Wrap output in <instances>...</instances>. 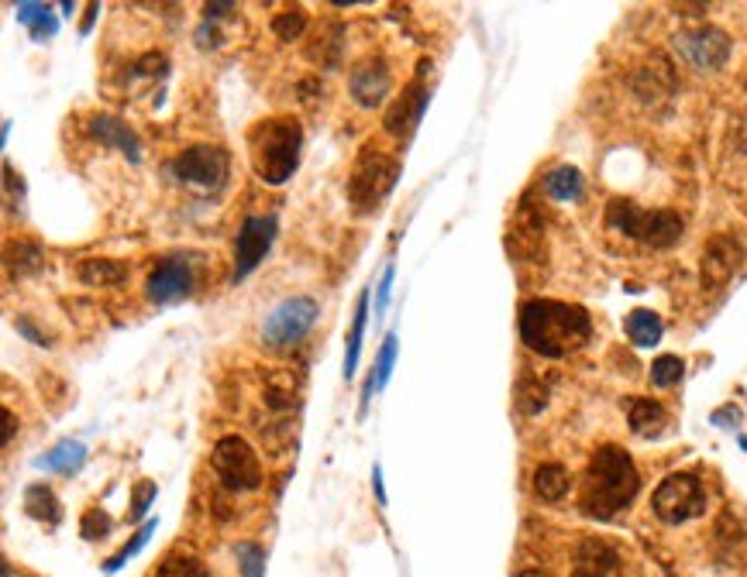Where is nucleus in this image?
<instances>
[{
	"instance_id": "f257e3e1",
	"label": "nucleus",
	"mask_w": 747,
	"mask_h": 577,
	"mask_svg": "<svg viewBox=\"0 0 747 577\" xmlns=\"http://www.w3.org/2000/svg\"><path fill=\"white\" fill-rule=\"evenodd\" d=\"M593 337L590 313L575 303L558 299H530L521 306V341L541 357H569L572 351L586 348Z\"/></svg>"
},
{
	"instance_id": "f03ea898",
	"label": "nucleus",
	"mask_w": 747,
	"mask_h": 577,
	"mask_svg": "<svg viewBox=\"0 0 747 577\" xmlns=\"http://www.w3.org/2000/svg\"><path fill=\"white\" fill-rule=\"evenodd\" d=\"M641 492V474L623 447L606 444L590 457L586 478H582L579 509L593 519H614L630 509V502Z\"/></svg>"
},
{
	"instance_id": "7ed1b4c3",
	"label": "nucleus",
	"mask_w": 747,
	"mask_h": 577,
	"mask_svg": "<svg viewBox=\"0 0 747 577\" xmlns=\"http://www.w3.org/2000/svg\"><path fill=\"white\" fill-rule=\"evenodd\" d=\"M303 131L293 117H266L248 131V158L255 176L269 186H283L300 165Z\"/></svg>"
},
{
	"instance_id": "20e7f679",
	"label": "nucleus",
	"mask_w": 747,
	"mask_h": 577,
	"mask_svg": "<svg viewBox=\"0 0 747 577\" xmlns=\"http://www.w3.org/2000/svg\"><path fill=\"white\" fill-rule=\"evenodd\" d=\"M606 224L655 251L675 248L686 231V221L675 210H644L630 200H610V207H606Z\"/></svg>"
},
{
	"instance_id": "39448f33",
	"label": "nucleus",
	"mask_w": 747,
	"mask_h": 577,
	"mask_svg": "<svg viewBox=\"0 0 747 577\" xmlns=\"http://www.w3.org/2000/svg\"><path fill=\"white\" fill-rule=\"evenodd\" d=\"M396 179H400V158L376 144H365L348 176V203L359 213H372L393 192Z\"/></svg>"
},
{
	"instance_id": "423d86ee",
	"label": "nucleus",
	"mask_w": 747,
	"mask_h": 577,
	"mask_svg": "<svg viewBox=\"0 0 747 577\" xmlns=\"http://www.w3.org/2000/svg\"><path fill=\"white\" fill-rule=\"evenodd\" d=\"M651 513H655L665 526H682L696 516L707 513V488L696 474H668L662 485L651 495Z\"/></svg>"
},
{
	"instance_id": "0eeeda50",
	"label": "nucleus",
	"mask_w": 747,
	"mask_h": 577,
	"mask_svg": "<svg viewBox=\"0 0 747 577\" xmlns=\"http://www.w3.org/2000/svg\"><path fill=\"white\" fill-rule=\"evenodd\" d=\"M317 317H320L317 299H311V296L283 299L262 323V344L272 348V351H287V348L300 344L303 337L314 330Z\"/></svg>"
},
{
	"instance_id": "6e6552de",
	"label": "nucleus",
	"mask_w": 747,
	"mask_h": 577,
	"mask_svg": "<svg viewBox=\"0 0 747 577\" xmlns=\"http://www.w3.org/2000/svg\"><path fill=\"white\" fill-rule=\"evenodd\" d=\"M214 474L227 492H255L262 485V464L255 450L242 437H221L214 454H210Z\"/></svg>"
},
{
	"instance_id": "1a4fd4ad",
	"label": "nucleus",
	"mask_w": 747,
	"mask_h": 577,
	"mask_svg": "<svg viewBox=\"0 0 747 577\" xmlns=\"http://www.w3.org/2000/svg\"><path fill=\"white\" fill-rule=\"evenodd\" d=\"M227 168H231V158H227L224 149H218V144H194V149H186L183 155H176L173 176L183 186L214 192V189H221L227 182Z\"/></svg>"
},
{
	"instance_id": "9d476101",
	"label": "nucleus",
	"mask_w": 747,
	"mask_h": 577,
	"mask_svg": "<svg viewBox=\"0 0 747 577\" xmlns=\"http://www.w3.org/2000/svg\"><path fill=\"white\" fill-rule=\"evenodd\" d=\"M675 52H679L696 72H716L731 59V35L713 28V24H699V28H686L672 38Z\"/></svg>"
},
{
	"instance_id": "9b49d317",
	"label": "nucleus",
	"mask_w": 747,
	"mask_h": 577,
	"mask_svg": "<svg viewBox=\"0 0 747 577\" xmlns=\"http://www.w3.org/2000/svg\"><path fill=\"white\" fill-rule=\"evenodd\" d=\"M276 227L279 221L269 216H245L238 237H235V282L248 279L255 269H259V261L269 255L272 240H276Z\"/></svg>"
},
{
	"instance_id": "f8f14e48",
	"label": "nucleus",
	"mask_w": 747,
	"mask_h": 577,
	"mask_svg": "<svg viewBox=\"0 0 747 577\" xmlns=\"http://www.w3.org/2000/svg\"><path fill=\"white\" fill-rule=\"evenodd\" d=\"M428 101H431V93H428V86H424V72H420V76L393 101V107L386 110L383 128H386L393 138H410L413 128H420V120H424Z\"/></svg>"
},
{
	"instance_id": "ddd939ff",
	"label": "nucleus",
	"mask_w": 747,
	"mask_h": 577,
	"mask_svg": "<svg viewBox=\"0 0 747 577\" xmlns=\"http://www.w3.org/2000/svg\"><path fill=\"white\" fill-rule=\"evenodd\" d=\"M145 293L155 306H173L183 303L194 293V269L186 261H162L159 269L149 275Z\"/></svg>"
},
{
	"instance_id": "4468645a",
	"label": "nucleus",
	"mask_w": 747,
	"mask_h": 577,
	"mask_svg": "<svg viewBox=\"0 0 747 577\" xmlns=\"http://www.w3.org/2000/svg\"><path fill=\"white\" fill-rule=\"evenodd\" d=\"M744 261V248L740 240H734L731 234L713 237L707 251H703V288H720L734 279V272L740 269Z\"/></svg>"
},
{
	"instance_id": "2eb2a0df",
	"label": "nucleus",
	"mask_w": 747,
	"mask_h": 577,
	"mask_svg": "<svg viewBox=\"0 0 747 577\" xmlns=\"http://www.w3.org/2000/svg\"><path fill=\"white\" fill-rule=\"evenodd\" d=\"M348 90H352V96L362 104V107H380L386 104V96L393 90V76H389V66L376 56L362 59L355 69H352V80H348Z\"/></svg>"
},
{
	"instance_id": "dca6fc26",
	"label": "nucleus",
	"mask_w": 747,
	"mask_h": 577,
	"mask_svg": "<svg viewBox=\"0 0 747 577\" xmlns=\"http://www.w3.org/2000/svg\"><path fill=\"white\" fill-rule=\"evenodd\" d=\"M572 577H623V561L606 540L586 537L575 550Z\"/></svg>"
},
{
	"instance_id": "f3484780",
	"label": "nucleus",
	"mask_w": 747,
	"mask_h": 577,
	"mask_svg": "<svg viewBox=\"0 0 747 577\" xmlns=\"http://www.w3.org/2000/svg\"><path fill=\"white\" fill-rule=\"evenodd\" d=\"M90 134L101 144H107V149H118L131 162H142V141H138V134L125 125V120L110 117V114H97L90 120Z\"/></svg>"
},
{
	"instance_id": "a211bd4d",
	"label": "nucleus",
	"mask_w": 747,
	"mask_h": 577,
	"mask_svg": "<svg viewBox=\"0 0 747 577\" xmlns=\"http://www.w3.org/2000/svg\"><path fill=\"white\" fill-rule=\"evenodd\" d=\"M623 409H627V423L638 437H647V440L662 437L668 426V413L651 399H623Z\"/></svg>"
},
{
	"instance_id": "6ab92c4d",
	"label": "nucleus",
	"mask_w": 747,
	"mask_h": 577,
	"mask_svg": "<svg viewBox=\"0 0 747 577\" xmlns=\"http://www.w3.org/2000/svg\"><path fill=\"white\" fill-rule=\"evenodd\" d=\"M86 464V447L83 440H59L52 450L42 454L38 468L52 471V474H77Z\"/></svg>"
},
{
	"instance_id": "aec40b11",
	"label": "nucleus",
	"mask_w": 747,
	"mask_h": 577,
	"mask_svg": "<svg viewBox=\"0 0 747 577\" xmlns=\"http://www.w3.org/2000/svg\"><path fill=\"white\" fill-rule=\"evenodd\" d=\"M623 330L630 337V344L641 348V351L658 348L662 333H665L662 317H658V313H651V309H634V313H630V317L623 320Z\"/></svg>"
},
{
	"instance_id": "412c9836",
	"label": "nucleus",
	"mask_w": 747,
	"mask_h": 577,
	"mask_svg": "<svg viewBox=\"0 0 747 577\" xmlns=\"http://www.w3.org/2000/svg\"><path fill=\"white\" fill-rule=\"evenodd\" d=\"M582 189H586V182H582V173L575 165H558L551 168V173L545 176V192L551 200L558 203H575L582 200Z\"/></svg>"
},
{
	"instance_id": "4be33fe9",
	"label": "nucleus",
	"mask_w": 747,
	"mask_h": 577,
	"mask_svg": "<svg viewBox=\"0 0 747 577\" xmlns=\"http://www.w3.org/2000/svg\"><path fill=\"white\" fill-rule=\"evenodd\" d=\"M25 513L35 519V522H45V526H59L62 519V505L56 498V492L49 485H28L25 488Z\"/></svg>"
},
{
	"instance_id": "5701e85b",
	"label": "nucleus",
	"mask_w": 747,
	"mask_h": 577,
	"mask_svg": "<svg viewBox=\"0 0 747 577\" xmlns=\"http://www.w3.org/2000/svg\"><path fill=\"white\" fill-rule=\"evenodd\" d=\"M572 488V478L562 464H541L534 471V495L541 502H562Z\"/></svg>"
},
{
	"instance_id": "b1692460",
	"label": "nucleus",
	"mask_w": 747,
	"mask_h": 577,
	"mask_svg": "<svg viewBox=\"0 0 747 577\" xmlns=\"http://www.w3.org/2000/svg\"><path fill=\"white\" fill-rule=\"evenodd\" d=\"M14 14L28 28L32 42H45V38H52L59 32V17L52 14L49 4H17Z\"/></svg>"
},
{
	"instance_id": "393cba45",
	"label": "nucleus",
	"mask_w": 747,
	"mask_h": 577,
	"mask_svg": "<svg viewBox=\"0 0 747 577\" xmlns=\"http://www.w3.org/2000/svg\"><path fill=\"white\" fill-rule=\"evenodd\" d=\"M80 279L86 285H121L128 279V264L110 258H86L80 261Z\"/></svg>"
},
{
	"instance_id": "a878e982",
	"label": "nucleus",
	"mask_w": 747,
	"mask_h": 577,
	"mask_svg": "<svg viewBox=\"0 0 747 577\" xmlns=\"http://www.w3.org/2000/svg\"><path fill=\"white\" fill-rule=\"evenodd\" d=\"M365 320H369V288L359 296V306H355L352 337H348V351H345V381H352V378H355L359 354H362V337H365Z\"/></svg>"
},
{
	"instance_id": "bb28decb",
	"label": "nucleus",
	"mask_w": 747,
	"mask_h": 577,
	"mask_svg": "<svg viewBox=\"0 0 747 577\" xmlns=\"http://www.w3.org/2000/svg\"><path fill=\"white\" fill-rule=\"evenodd\" d=\"M155 577H210V570L203 567V561L194 557V553L176 550V553H170V557L159 564Z\"/></svg>"
},
{
	"instance_id": "cd10ccee",
	"label": "nucleus",
	"mask_w": 747,
	"mask_h": 577,
	"mask_svg": "<svg viewBox=\"0 0 747 577\" xmlns=\"http://www.w3.org/2000/svg\"><path fill=\"white\" fill-rule=\"evenodd\" d=\"M686 375V365H682V357H675V354H662L655 357V365H651V385L655 389H672V385H679Z\"/></svg>"
},
{
	"instance_id": "c85d7f7f",
	"label": "nucleus",
	"mask_w": 747,
	"mask_h": 577,
	"mask_svg": "<svg viewBox=\"0 0 747 577\" xmlns=\"http://www.w3.org/2000/svg\"><path fill=\"white\" fill-rule=\"evenodd\" d=\"M152 533H155V519H149V522H145L142 529H138V533L131 537V543H125V546H121V550H118V553H114V557H110V561L104 564V570H107V574H114V570H121V567H125V564H128V561L135 557V553H138V550H145V543H149V537H152Z\"/></svg>"
},
{
	"instance_id": "c756f323",
	"label": "nucleus",
	"mask_w": 747,
	"mask_h": 577,
	"mask_svg": "<svg viewBox=\"0 0 747 577\" xmlns=\"http://www.w3.org/2000/svg\"><path fill=\"white\" fill-rule=\"evenodd\" d=\"M393 361H396V333H386V341L380 348V357H376V365H372V389L383 392L386 389V381H389V372H393Z\"/></svg>"
},
{
	"instance_id": "7c9ffc66",
	"label": "nucleus",
	"mask_w": 747,
	"mask_h": 577,
	"mask_svg": "<svg viewBox=\"0 0 747 577\" xmlns=\"http://www.w3.org/2000/svg\"><path fill=\"white\" fill-rule=\"evenodd\" d=\"M303 28H307V14H303L300 8L296 11H287V14H279L272 17V32L283 38V42H293L303 35Z\"/></svg>"
},
{
	"instance_id": "2f4dec72",
	"label": "nucleus",
	"mask_w": 747,
	"mask_h": 577,
	"mask_svg": "<svg viewBox=\"0 0 747 577\" xmlns=\"http://www.w3.org/2000/svg\"><path fill=\"white\" fill-rule=\"evenodd\" d=\"M238 567L245 577H262L266 574V550L259 543H242L238 546Z\"/></svg>"
},
{
	"instance_id": "473e14b6",
	"label": "nucleus",
	"mask_w": 747,
	"mask_h": 577,
	"mask_svg": "<svg viewBox=\"0 0 747 577\" xmlns=\"http://www.w3.org/2000/svg\"><path fill=\"white\" fill-rule=\"evenodd\" d=\"M517 399H521V409L524 413H538V409H545L548 402V389H541V385H534V378H524L517 385Z\"/></svg>"
},
{
	"instance_id": "72a5a7b5",
	"label": "nucleus",
	"mask_w": 747,
	"mask_h": 577,
	"mask_svg": "<svg viewBox=\"0 0 747 577\" xmlns=\"http://www.w3.org/2000/svg\"><path fill=\"white\" fill-rule=\"evenodd\" d=\"M80 533H83V540H101V537H107V533H110V519H107L101 509H90V513H83V526H80Z\"/></svg>"
},
{
	"instance_id": "f704fd0d",
	"label": "nucleus",
	"mask_w": 747,
	"mask_h": 577,
	"mask_svg": "<svg viewBox=\"0 0 747 577\" xmlns=\"http://www.w3.org/2000/svg\"><path fill=\"white\" fill-rule=\"evenodd\" d=\"M152 498H155V481H138V492H135V502H131V519H142L149 513Z\"/></svg>"
},
{
	"instance_id": "c9c22d12",
	"label": "nucleus",
	"mask_w": 747,
	"mask_h": 577,
	"mask_svg": "<svg viewBox=\"0 0 747 577\" xmlns=\"http://www.w3.org/2000/svg\"><path fill=\"white\" fill-rule=\"evenodd\" d=\"M393 264H386V272H383V282H380V293H376V317H383L386 306H389V288H393Z\"/></svg>"
},
{
	"instance_id": "e433bc0d",
	"label": "nucleus",
	"mask_w": 747,
	"mask_h": 577,
	"mask_svg": "<svg viewBox=\"0 0 747 577\" xmlns=\"http://www.w3.org/2000/svg\"><path fill=\"white\" fill-rule=\"evenodd\" d=\"M372 492H376L380 505H386V502H389V498H386V488H383V468H380V464L372 468Z\"/></svg>"
},
{
	"instance_id": "4c0bfd02",
	"label": "nucleus",
	"mask_w": 747,
	"mask_h": 577,
	"mask_svg": "<svg viewBox=\"0 0 747 577\" xmlns=\"http://www.w3.org/2000/svg\"><path fill=\"white\" fill-rule=\"evenodd\" d=\"M17 330H21V333H25V337H28V341L42 344V348H45V344H49V341H45V337H42V333H38V330H35L32 323H28V320H17Z\"/></svg>"
},
{
	"instance_id": "58836bf2",
	"label": "nucleus",
	"mask_w": 747,
	"mask_h": 577,
	"mask_svg": "<svg viewBox=\"0 0 747 577\" xmlns=\"http://www.w3.org/2000/svg\"><path fill=\"white\" fill-rule=\"evenodd\" d=\"M737 409H723V413H713V423H737Z\"/></svg>"
},
{
	"instance_id": "ea45409f",
	"label": "nucleus",
	"mask_w": 747,
	"mask_h": 577,
	"mask_svg": "<svg viewBox=\"0 0 747 577\" xmlns=\"http://www.w3.org/2000/svg\"><path fill=\"white\" fill-rule=\"evenodd\" d=\"M97 14H101V4H90V8H86V21H83V35H86V32L93 28V17H97Z\"/></svg>"
},
{
	"instance_id": "a19ab883",
	"label": "nucleus",
	"mask_w": 747,
	"mask_h": 577,
	"mask_svg": "<svg viewBox=\"0 0 747 577\" xmlns=\"http://www.w3.org/2000/svg\"><path fill=\"white\" fill-rule=\"evenodd\" d=\"M0 577H32L28 570H21V567H14V564H8L4 561V570H0Z\"/></svg>"
},
{
	"instance_id": "79ce46f5",
	"label": "nucleus",
	"mask_w": 747,
	"mask_h": 577,
	"mask_svg": "<svg viewBox=\"0 0 747 577\" xmlns=\"http://www.w3.org/2000/svg\"><path fill=\"white\" fill-rule=\"evenodd\" d=\"M4 423H8V429H4V444H11V437H14V416H11V409H4Z\"/></svg>"
},
{
	"instance_id": "37998d69",
	"label": "nucleus",
	"mask_w": 747,
	"mask_h": 577,
	"mask_svg": "<svg viewBox=\"0 0 747 577\" xmlns=\"http://www.w3.org/2000/svg\"><path fill=\"white\" fill-rule=\"evenodd\" d=\"M517 577H548V574H545V570H534V567H530V570H521Z\"/></svg>"
},
{
	"instance_id": "c03bdc74",
	"label": "nucleus",
	"mask_w": 747,
	"mask_h": 577,
	"mask_svg": "<svg viewBox=\"0 0 747 577\" xmlns=\"http://www.w3.org/2000/svg\"><path fill=\"white\" fill-rule=\"evenodd\" d=\"M740 447H744V450H747V437H740Z\"/></svg>"
}]
</instances>
